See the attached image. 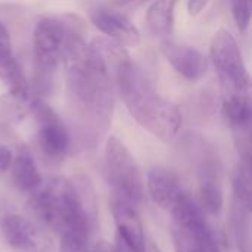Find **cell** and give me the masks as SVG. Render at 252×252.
<instances>
[{"label":"cell","mask_w":252,"mask_h":252,"mask_svg":"<svg viewBox=\"0 0 252 252\" xmlns=\"http://www.w3.org/2000/svg\"><path fill=\"white\" fill-rule=\"evenodd\" d=\"M62 66L69 115L81 142L94 146L112 120L114 72L106 59L89 44L74 22L68 21Z\"/></svg>","instance_id":"cell-1"},{"label":"cell","mask_w":252,"mask_h":252,"mask_svg":"<svg viewBox=\"0 0 252 252\" xmlns=\"http://www.w3.org/2000/svg\"><path fill=\"white\" fill-rule=\"evenodd\" d=\"M118 93L130 112L145 130L162 142H171L180 131L183 118L180 109L162 97L148 71L124 53L114 66Z\"/></svg>","instance_id":"cell-2"},{"label":"cell","mask_w":252,"mask_h":252,"mask_svg":"<svg viewBox=\"0 0 252 252\" xmlns=\"http://www.w3.org/2000/svg\"><path fill=\"white\" fill-rule=\"evenodd\" d=\"M210 56L221 89L223 112L232 131L251 128V77L236 38L220 28L213 35Z\"/></svg>","instance_id":"cell-3"},{"label":"cell","mask_w":252,"mask_h":252,"mask_svg":"<svg viewBox=\"0 0 252 252\" xmlns=\"http://www.w3.org/2000/svg\"><path fill=\"white\" fill-rule=\"evenodd\" d=\"M68 21L44 16L34 28L32 34V66L34 94L40 99L50 96L55 90L59 68L62 66L63 46Z\"/></svg>","instance_id":"cell-4"},{"label":"cell","mask_w":252,"mask_h":252,"mask_svg":"<svg viewBox=\"0 0 252 252\" xmlns=\"http://www.w3.org/2000/svg\"><path fill=\"white\" fill-rule=\"evenodd\" d=\"M103 170L111 196L137 208L145 195L143 177L133 154L115 136L106 140Z\"/></svg>","instance_id":"cell-5"},{"label":"cell","mask_w":252,"mask_h":252,"mask_svg":"<svg viewBox=\"0 0 252 252\" xmlns=\"http://www.w3.org/2000/svg\"><path fill=\"white\" fill-rule=\"evenodd\" d=\"M0 233L12 252H55L50 235L25 216L3 214L0 217Z\"/></svg>","instance_id":"cell-6"},{"label":"cell","mask_w":252,"mask_h":252,"mask_svg":"<svg viewBox=\"0 0 252 252\" xmlns=\"http://www.w3.org/2000/svg\"><path fill=\"white\" fill-rule=\"evenodd\" d=\"M31 112L37 124V143L44 157L52 161L63 159L71 146V136L63 120L44 99H37Z\"/></svg>","instance_id":"cell-7"},{"label":"cell","mask_w":252,"mask_h":252,"mask_svg":"<svg viewBox=\"0 0 252 252\" xmlns=\"http://www.w3.org/2000/svg\"><path fill=\"white\" fill-rule=\"evenodd\" d=\"M89 18L102 34L123 47H136L142 41L139 28L121 10L108 6H96L90 9Z\"/></svg>","instance_id":"cell-8"},{"label":"cell","mask_w":252,"mask_h":252,"mask_svg":"<svg viewBox=\"0 0 252 252\" xmlns=\"http://www.w3.org/2000/svg\"><path fill=\"white\" fill-rule=\"evenodd\" d=\"M161 52L174 71L189 81H196L207 72V58L193 46L177 43L168 38L162 41Z\"/></svg>","instance_id":"cell-9"},{"label":"cell","mask_w":252,"mask_h":252,"mask_svg":"<svg viewBox=\"0 0 252 252\" xmlns=\"http://www.w3.org/2000/svg\"><path fill=\"white\" fill-rule=\"evenodd\" d=\"M0 80L10 94L31 96L34 94L27 77L13 55L10 34L4 24L0 22Z\"/></svg>","instance_id":"cell-10"},{"label":"cell","mask_w":252,"mask_h":252,"mask_svg":"<svg viewBox=\"0 0 252 252\" xmlns=\"http://www.w3.org/2000/svg\"><path fill=\"white\" fill-rule=\"evenodd\" d=\"M111 211L118 229V239L136 251H146L143 226L137 213V208L111 196Z\"/></svg>","instance_id":"cell-11"},{"label":"cell","mask_w":252,"mask_h":252,"mask_svg":"<svg viewBox=\"0 0 252 252\" xmlns=\"http://www.w3.org/2000/svg\"><path fill=\"white\" fill-rule=\"evenodd\" d=\"M148 190L151 198L161 208L170 210L185 192L179 174L167 167H155L148 173Z\"/></svg>","instance_id":"cell-12"},{"label":"cell","mask_w":252,"mask_h":252,"mask_svg":"<svg viewBox=\"0 0 252 252\" xmlns=\"http://www.w3.org/2000/svg\"><path fill=\"white\" fill-rule=\"evenodd\" d=\"M13 185L25 193H34L41 186V174L28 148L21 146L10 164Z\"/></svg>","instance_id":"cell-13"},{"label":"cell","mask_w":252,"mask_h":252,"mask_svg":"<svg viewBox=\"0 0 252 252\" xmlns=\"http://www.w3.org/2000/svg\"><path fill=\"white\" fill-rule=\"evenodd\" d=\"M179 0H152L146 10V27L152 35L168 40L174 31L176 6Z\"/></svg>","instance_id":"cell-14"},{"label":"cell","mask_w":252,"mask_h":252,"mask_svg":"<svg viewBox=\"0 0 252 252\" xmlns=\"http://www.w3.org/2000/svg\"><path fill=\"white\" fill-rule=\"evenodd\" d=\"M232 226L241 252H251V202L233 196Z\"/></svg>","instance_id":"cell-15"},{"label":"cell","mask_w":252,"mask_h":252,"mask_svg":"<svg viewBox=\"0 0 252 252\" xmlns=\"http://www.w3.org/2000/svg\"><path fill=\"white\" fill-rule=\"evenodd\" d=\"M199 190H201V199H202L204 211H207L211 216H219L223 210V205H224L221 180L201 182Z\"/></svg>","instance_id":"cell-16"},{"label":"cell","mask_w":252,"mask_h":252,"mask_svg":"<svg viewBox=\"0 0 252 252\" xmlns=\"http://www.w3.org/2000/svg\"><path fill=\"white\" fill-rule=\"evenodd\" d=\"M171 238L176 252H202L196 239L183 227L171 223Z\"/></svg>","instance_id":"cell-17"},{"label":"cell","mask_w":252,"mask_h":252,"mask_svg":"<svg viewBox=\"0 0 252 252\" xmlns=\"http://www.w3.org/2000/svg\"><path fill=\"white\" fill-rule=\"evenodd\" d=\"M232 13L241 32H245L251 24L252 0H232Z\"/></svg>","instance_id":"cell-18"},{"label":"cell","mask_w":252,"mask_h":252,"mask_svg":"<svg viewBox=\"0 0 252 252\" xmlns=\"http://www.w3.org/2000/svg\"><path fill=\"white\" fill-rule=\"evenodd\" d=\"M152 0H112L111 1V7L121 10V12H131L136 10L139 7H142L146 3H151Z\"/></svg>","instance_id":"cell-19"},{"label":"cell","mask_w":252,"mask_h":252,"mask_svg":"<svg viewBox=\"0 0 252 252\" xmlns=\"http://www.w3.org/2000/svg\"><path fill=\"white\" fill-rule=\"evenodd\" d=\"M12 158H13L12 151L6 146H0V174L10 168Z\"/></svg>","instance_id":"cell-20"},{"label":"cell","mask_w":252,"mask_h":252,"mask_svg":"<svg viewBox=\"0 0 252 252\" xmlns=\"http://www.w3.org/2000/svg\"><path fill=\"white\" fill-rule=\"evenodd\" d=\"M210 0H188V12L190 16H198L208 4Z\"/></svg>","instance_id":"cell-21"},{"label":"cell","mask_w":252,"mask_h":252,"mask_svg":"<svg viewBox=\"0 0 252 252\" xmlns=\"http://www.w3.org/2000/svg\"><path fill=\"white\" fill-rule=\"evenodd\" d=\"M93 252H118L115 247H112L111 244H108L106 241H99L94 248H93Z\"/></svg>","instance_id":"cell-22"},{"label":"cell","mask_w":252,"mask_h":252,"mask_svg":"<svg viewBox=\"0 0 252 252\" xmlns=\"http://www.w3.org/2000/svg\"><path fill=\"white\" fill-rule=\"evenodd\" d=\"M115 248H117V251L118 252H140V251L133 250V248H130V247H128V245H126L121 239H118V244H117V247H115Z\"/></svg>","instance_id":"cell-23"},{"label":"cell","mask_w":252,"mask_h":252,"mask_svg":"<svg viewBox=\"0 0 252 252\" xmlns=\"http://www.w3.org/2000/svg\"><path fill=\"white\" fill-rule=\"evenodd\" d=\"M155 252H157V251H155Z\"/></svg>","instance_id":"cell-24"}]
</instances>
